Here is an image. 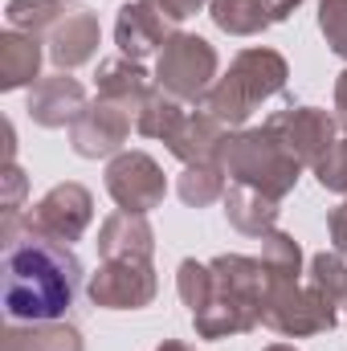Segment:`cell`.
<instances>
[{"mask_svg":"<svg viewBox=\"0 0 347 351\" xmlns=\"http://www.w3.org/2000/svg\"><path fill=\"white\" fill-rule=\"evenodd\" d=\"M66 0H8L4 16H8V29L16 33H33V37H49V29L66 16Z\"/></svg>","mask_w":347,"mask_h":351,"instance_id":"d4e9b609","label":"cell"},{"mask_svg":"<svg viewBox=\"0 0 347 351\" xmlns=\"http://www.w3.org/2000/svg\"><path fill=\"white\" fill-rule=\"evenodd\" d=\"M29 119L45 131H58V127H74V119L86 110V86L78 78H70L66 70L58 74H45L37 86L29 90Z\"/></svg>","mask_w":347,"mask_h":351,"instance_id":"5bb4252c","label":"cell"},{"mask_svg":"<svg viewBox=\"0 0 347 351\" xmlns=\"http://www.w3.org/2000/svg\"><path fill=\"white\" fill-rule=\"evenodd\" d=\"M98 45H102V29H98V16L90 12L86 4H70L66 8V16L49 29V37H45V53H49V62L58 66V70H78V66H86L90 58L98 53Z\"/></svg>","mask_w":347,"mask_h":351,"instance_id":"4fadbf2b","label":"cell"},{"mask_svg":"<svg viewBox=\"0 0 347 351\" xmlns=\"http://www.w3.org/2000/svg\"><path fill=\"white\" fill-rule=\"evenodd\" d=\"M270 4H274V16H278V21H286V16H290L302 0H270Z\"/></svg>","mask_w":347,"mask_h":351,"instance_id":"836d02e7","label":"cell"},{"mask_svg":"<svg viewBox=\"0 0 347 351\" xmlns=\"http://www.w3.org/2000/svg\"><path fill=\"white\" fill-rule=\"evenodd\" d=\"M176 290H180L184 306L196 315V311L208 302V290H213V269H208V262L184 258V262H180V269H176Z\"/></svg>","mask_w":347,"mask_h":351,"instance_id":"4316f807","label":"cell"},{"mask_svg":"<svg viewBox=\"0 0 347 351\" xmlns=\"http://www.w3.org/2000/svg\"><path fill=\"white\" fill-rule=\"evenodd\" d=\"M319 29L331 53L347 58V0H319Z\"/></svg>","mask_w":347,"mask_h":351,"instance_id":"83f0119b","label":"cell"},{"mask_svg":"<svg viewBox=\"0 0 347 351\" xmlns=\"http://www.w3.org/2000/svg\"><path fill=\"white\" fill-rule=\"evenodd\" d=\"M265 351H298V348H290V343H270Z\"/></svg>","mask_w":347,"mask_h":351,"instance_id":"d590c367","label":"cell"},{"mask_svg":"<svg viewBox=\"0 0 347 351\" xmlns=\"http://www.w3.org/2000/svg\"><path fill=\"white\" fill-rule=\"evenodd\" d=\"M278 213H282L278 200L265 196L261 188L233 184V188L225 192V217H229V225H233L237 233H246V237H265V233H274Z\"/></svg>","mask_w":347,"mask_h":351,"instance_id":"d6986e66","label":"cell"},{"mask_svg":"<svg viewBox=\"0 0 347 351\" xmlns=\"http://www.w3.org/2000/svg\"><path fill=\"white\" fill-rule=\"evenodd\" d=\"M156 351H188V343H180V339H164Z\"/></svg>","mask_w":347,"mask_h":351,"instance_id":"e575fe53","label":"cell"},{"mask_svg":"<svg viewBox=\"0 0 347 351\" xmlns=\"http://www.w3.org/2000/svg\"><path fill=\"white\" fill-rule=\"evenodd\" d=\"M168 4H172V12H176V16L184 21V16H192V12H200V8H204L208 0H168Z\"/></svg>","mask_w":347,"mask_h":351,"instance_id":"d6a6232c","label":"cell"},{"mask_svg":"<svg viewBox=\"0 0 347 351\" xmlns=\"http://www.w3.org/2000/svg\"><path fill=\"white\" fill-rule=\"evenodd\" d=\"M225 135H229V127H221V123L200 106V110H188V114H184V123L176 127L172 139H168V152H172L184 168H188V164H213L217 152H221V143H225Z\"/></svg>","mask_w":347,"mask_h":351,"instance_id":"e0dca14e","label":"cell"},{"mask_svg":"<svg viewBox=\"0 0 347 351\" xmlns=\"http://www.w3.org/2000/svg\"><path fill=\"white\" fill-rule=\"evenodd\" d=\"M184 114H188V102H180L172 98L168 90H152V98L143 102V110L135 114V131L143 135V139H172V131L184 123Z\"/></svg>","mask_w":347,"mask_h":351,"instance_id":"603a6c76","label":"cell"},{"mask_svg":"<svg viewBox=\"0 0 347 351\" xmlns=\"http://www.w3.org/2000/svg\"><path fill=\"white\" fill-rule=\"evenodd\" d=\"M217 164L225 168V176L233 184H250L261 188L265 196L282 200L294 192L302 164L290 156V147L261 123V127H241V131H229L221 152H217Z\"/></svg>","mask_w":347,"mask_h":351,"instance_id":"277c9868","label":"cell"},{"mask_svg":"<svg viewBox=\"0 0 347 351\" xmlns=\"http://www.w3.org/2000/svg\"><path fill=\"white\" fill-rule=\"evenodd\" d=\"M261 323L286 339H307L335 331L339 315L335 306L307 282H265V302H261Z\"/></svg>","mask_w":347,"mask_h":351,"instance_id":"5b68a950","label":"cell"},{"mask_svg":"<svg viewBox=\"0 0 347 351\" xmlns=\"http://www.w3.org/2000/svg\"><path fill=\"white\" fill-rule=\"evenodd\" d=\"M315 176H319V184H323L327 192H339V196H347V131L335 139V147L319 160Z\"/></svg>","mask_w":347,"mask_h":351,"instance_id":"f1b7e54d","label":"cell"},{"mask_svg":"<svg viewBox=\"0 0 347 351\" xmlns=\"http://www.w3.org/2000/svg\"><path fill=\"white\" fill-rule=\"evenodd\" d=\"M327 229H331V241H335V250L347 258V200L339 208H331V217H327Z\"/></svg>","mask_w":347,"mask_h":351,"instance_id":"4dcf8cb0","label":"cell"},{"mask_svg":"<svg viewBox=\"0 0 347 351\" xmlns=\"http://www.w3.org/2000/svg\"><path fill=\"white\" fill-rule=\"evenodd\" d=\"M4 351H86L82 331L53 319V323H8L4 327Z\"/></svg>","mask_w":347,"mask_h":351,"instance_id":"ffe728a7","label":"cell"},{"mask_svg":"<svg viewBox=\"0 0 347 351\" xmlns=\"http://www.w3.org/2000/svg\"><path fill=\"white\" fill-rule=\"evenodd\" d=\"M25 217H29V225L37 233L74 245V241H82V233H86L90 221H94V196H90L82 184L66 180V184H53Z\"/></svg>","mask_w":347,"mask_h":351,"instance_id":"8fae6325","label":"cell"},{"mask_svg":"<svg viewBox=\"0 0 347 351\" xmlns=\"http://www.w3.org/2000/svg\"><path fill=\"white\" fill-rule=\"evenodd\" d=\"M208 16L229 37H254L261 29L278 25L270 0H208Z\"/></svg>","mask_w":347,"mask_h":351,"instance_id":"44dd1931","label":"cell"},{"mask_svg":"<svg viewBox=\"0 0 347 351\" xmlns=\"http://www.w3.org/2000/svg\"><path fill=\"white\" fill-rule=\"evenodd\" d=\"M176 25H180V16L172 12L168 0H131L115 16V45H119L123 58L143 62L147 53L164 49L180 33Z\"/></svg>","mask_w":347,"mask_h":351,"instance_id":"9c48e42d","label":"cell"},{"mask_svg":"<svg viewBox=\"0 0 347 351\" xmlns=\"http://www.w3.org/2000/svg\"><path fill=\"white\" fill-rule=\"evenodd\" d=\"M225 168L213 160V164H188L180 180H176V192H180V200L188 204V208H208V204H217V200H225Z\"/></svg>","mask_w":347,"mask_h":351,"instance_id":"7402d4cb","label":"cell"},{"mask_svg":"<svg viewBox=\"0 0 347 351\" xmlns=\"http://www.w3.org/2000/svg\"><path fill=\"white\" fill-rule=\"evenodd\" d=\"M307 286H315L331 306H344L347 302V258L339 250H323L311 258V274H307Z\"/></svg>","mask_w":347,"mask_h":351,"instance_id":"484cf974","label":"cell"},{"mask_svg":"<svg viewBox=\"0 0 347 351\" xmlns=\"http://www.w3.org/2000/svg\"><path fill=\"white\" fill-rule=\"evenodd\" d=\"M156 265L139 258H110L86 278V298L102 311H143L156 302Z\"/></svg>","mask_w":347,"mask_h":351,"instance_id":"52a82bcc","label":"cell"},{"mask_svg":"<svg viewBox=\"0 0 347 351\" xmlns=\"http://www.w3.org/2000/svg\"><path fill=\"white\" fill-rule=\"evenodd\" d=\"M217 49L196 37V33H176L172 41L160 49L156 62V86L168 90L180 102H204V94L217 86Z\"/></svg>","mask_w":347,"mask_h":351,"instance_id":"8992f818","label":"cell"},{"mask_svg":"<svg viewBox=\"0 0 347 351\" xmlns=\"http://www.w3.org/2000/svg\"><path fill=\"white\" fill-rule=\"evenodd\" d=\"M208 269H213V290H208V302L192 315L196 335L217 343V339L254 331L261 323V302H265V265H261V258L221 254V258L208 262Z\"/></svg>","mask_w":347,"mask_h":351,"instance_id":"7a4b0ae2","label":"cell"},{"mask_svg":"<svg viewBox=\"0 0 347 351\" xmlns=\"http://www.w3.org/2000/svg\"><path fill=\"white\" fill-rule=\"evenodd\" d=\"M265 127L290 147V156L302 168H319V160L335 147L339 139V119L327 114L323 106H290L265 119Z\"/></svg>","mask_w":347,"mask_h":351,"instance_id":"30bf717a","label":"cell"},{"mask_svg":"<svg viewBox=\"0 0 347 351\" xmlns=\"http://www.w3.org/2000/svg\"><path fill=\"white\" fill-rule=\"evenodd\" d=\"M98 254L102 262L110 258H139V262H152L156 254V229L143 213H110L102 225H98Z\"/></svg>","mask_w":347,"mask_h":351,"instance_id":"9a60e30c","label":"cell"},{"mask_svg":"<svg viewBox=\"0 0 347 351\" xmlns=\"http://www.w3.org/2000/svg\"><path fill=\"white\" fill-rule=\"evenodd\" d=\"M286 78H290V66L278 49H265V45H254V49H241L229 66V74L217 78V86L204 94V110L229 127V131H241L246 119L258 110L265 98L282 94L286 90Z\"/></svg>","mask_w":347,"mask_h":351,"instance_id":"3957f363","label":"cell"},{"mask_svg":"<svg viewBox=\"0 0 347 351\" xmlns=\"http://www.w3.org/2000/svg\"><path fill=\"white\" fill-rule=\"evenodd\" d=\"M131 110L127 106H119V102H110V98H94L86 102V110L74 119V127H70V147H74V156H82V160H115L119 152H123V143H127V135H131Z\"/></svg>","mask_w":347,"mask_h":351,"instance_id":"7c38bea8","label":"cell"},{"mask_svg":"<svg viewBox=\"0 0 347 351\" xmlns=\"http://www.w3.org/2000/svg\"><path fill=\"white\" fill-rule=\"evenodd\" d=\"M261 265H265V282H298L302 278V250L290 233L274 229L261 237Z\"/></svg>","mask_w":347,"mask_h":351,"instance_id":"cb8c5ba5","label":"cell"},{"mask_svg":"<svg viewBox=\"0 0 347 351\" xmlns=\"http://www.w3.org/2000/svg\"><path fill=\"white\" fill-rule=\"evenodd\" d=\"M152 74L139 66V62H131V58H106V62H98V74H94V86H98V98H110V102H119V106H127L131 114H139L143 110V102L152 98Z\"/></svg>","mask_w":347,"mask_h":351,"instance_id":"2e32d148","label":"cell"},{"mask_svg":"<svg viewBox=\"0 0 347 351\" xmlns=\"http://www.w3.org/2000/svg\"><path fill=\"white\" fill-rule=\"evenodd\" d=\"M106 192L123 213H152L164 204L168 196V180L164 168L147 156V152H119L106 164Z\"/></svg>","mask_w":347,"mask_h":351,"instance_id":"ba28073f","label":"cell"},{"mask_svg":"<svg viewBox=\"0 0 347 351\" xmlns=\"http://www.w3.org/2000/svg\"><path fill=\"white\" fill-rule=\"evenodd\" d=\"M82 286V262L66 241H53L29 225L25 213L0 221V298L8 323L62 319Z\"/></svg>","mask_w":347,"mask_h":351,"instance_id":"6da1fadb","label":"cell"},{"mask_svg":"<svg viewBox=\"0 0 347 351\" xmlns=\"http://www.w3.org/2000/svg\"><path fill=\"white\" fill-rule=\"evenodd\" d=\"M335 119L339 127H347V70L335 78Z\"/></svg>","mask_w":347,"mask_h":351,"instance_id":"1f68e13d","label":"cell"},{"mask_svg":"<svg viewBox=\"0 0 347 351\" xmlns=\"http://www.w3.org/2000/svg\"><path fill=\"white\" fill-rule=\"evenodd\" d=\"M41 41L33 33L4 29L0 33V90H21L41 82Z\"/></svg>","mask_w":347,"mask_h":351,"instance_id":"ac0fdd59","label":"cell"},{"mask_svg":"<svg viewBox=\"0 0 347 351\" xmlns=\"http://www.w3.org/2000/svg\"><path fill=\"white\" fill-rule=\"evenodd\" d=\"M25 192H29V180L16 164H4L0 172V208L4 213H21L25 208Z\"/></svg>","mask_w":347,"mask_h":351,"instance_id":"f546056e","label":"cell"}]
</instances>
